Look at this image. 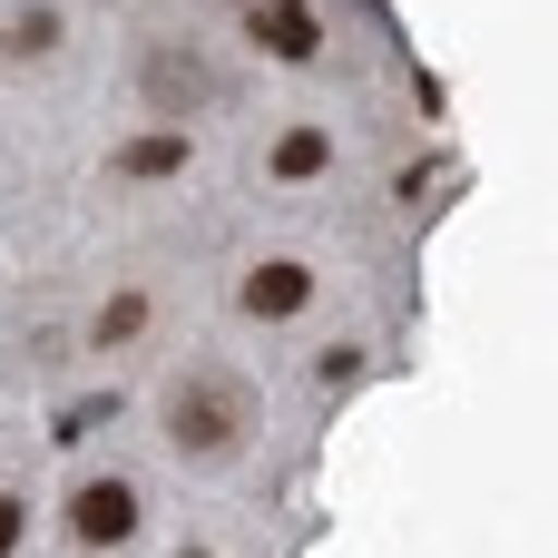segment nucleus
I'll list each match as a JSON object with an SVG mask.
<instances>
[{"label":"nucleus","instance_id":"obj_1","mask_svg":"<svg viewBox=\"0 0 558 558\" xmlns=\"http://www.w3.org/2000/svg\"><path fill=\"white\" fill-rule=\"evenodd\" d=\"M245 412H255V392H245V383L196 373V383L167 402V441H177V451H226V441L245 432Z\"/></svg>","mask_w":558,"mask_h":558},{"label":"nucleus","instance_id":"obj_2","mask_svg":"<svg viewBox=\"0 0 558 558\" xmlns=\"http://www.w3.org/2000/svg\"><path fill=\"white\" fill-rule=\"evenodd\" d=\"M69 530H78L88 549H118V539L137 530V490H128V481H88V490H69Z\"/></svg>","mask_w":558,"mask_h":558},{"label":"nucleus","instance_id":"obj_3","mask_svg":"<svg viewBox=\"0 0 558 558\" xmlns=\"http://www.w3.org/2000/svg\"><path fill=\"white\" fill-rule=\"evenodd\" d=\"M304 304H314V275H304V265H255V275H245V314L284 324V314H304Z\"/></svg>","mask_w":558,"mask_h":558},{"label":"nucleus","instance_id":"obj_4","mask_svg":"<svg viewBox=\"0 0 558 558\" xmlns=\"http://www.w3.org/2000/svg\"><path fill=\"white\" fill-rule=\"evenodd\" d=\"M255 39H265L275 59H314V39H324V29H314V10H304V0H255Z\"/></svg>","mask_w":558,"mask_h":558},{"label":"nucleus","instance_id":"obj_5","mask_svg":"<svg viewBox=\"0 0 558 558\" xmlns=\"http://www.w3.org/2000/svg\"><path fill=\"white\" fill-rule=\"evenodd\" d=\"M177 167H186V137H177V128H167V137L118 147V177H137V186H147V177H177Z\"/></svg>","mask_w":558,"mask_h":558},{"label":"nucleus","instance_id":"obj_6","mask_svg":"<svg viewBox=\"0 0 558 558\" xmlns=\"http://www.w3.org/2000/svg\"><path fill=\"white\" fill-rule=\"evenodd\" d=\"M324 157H333V147H324V128H294V137L275 147V177H284V186H304V177H324Z\"/></svg>","mask_w":558,"mask_h":558},{"label":"nucleus","instance_id":"obj_7","mask_svg":"<svg viewBox=\"0 0 558 558\" xmlns=\"http://www.w3.org/2000/svg\"><path fill=\"white\" fill-rule=\"evenodd\" d=\"M137 333H147V294H108V314H98V333H88V343H108V353H118V343H137Z\"/></svg>","mask_w":558,"mask_h":558},{"label":"nucleus","instance_id":"obj_8","mask_svg":"<svg viewBox=\"0 0 558 558\" xmlns=\"http://www.w3.org/2000/svg\"><path fill=\"white\" fill-rule=\"evenodd\" d=\"M49 39H59V10H20L10 20V49H49Z\"/></svg>","mask_w":558,"mask_h":558},{"label":"nucleus","instance_id":"obj_9","mask_svg":"<svg viewBox=\"0 0 558 558\" xmlns=\"http://www.w3.org/2000/svg\"><path fill=\"white\" fill-rule=\"evenodd\" d=\"M20 530H29V510H20V490H0V558L20 549Z\"/></svg>","mask_w":558,"mask_h":558}]
</instances>
